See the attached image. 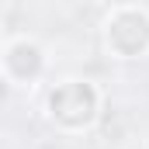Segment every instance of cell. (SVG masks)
Instances as JSON below:
<instances>
[{"mask_svg":"<svg viewBox=\"0 0 149 149\" xmlns=\"http://www.w3.org/2000/svg\"><path fill=\"white\" fill-rule=\"evenodd\" d=\"M49 114L66 128H83L97 118V90L83 80H66L49 94Z\"/></svg>","mask_w":149,"mask_h":149,"instance_id":"1","label":"cell"},{"mask_svg":"<svg viewBox=\"0 0 149 149\" xmlns=\"http://www.w3.org/2000/svg\"><path fill=\"white\" fill-rule=\"evenodd\" d=\"M104 35H108V49H111L114 56H121V59L142 56L149 49V14L135 10V7L114 10Z\"/></svg>","mask_w":149,"mask_h":149,"instance_id":"2","label":"cell"},{"mask_svg":"<svg viewBox=\"0 0 149 149\" xmlns=\"http://www.w3.org/2000/svg\"><path fill=\"white\" fill-rule=\"evenodd\" d=\"M3 66H7V73L14 76V80H35L42 73V52H38V45H31L28 38L24 42H14V45H7Z\"/></svg>","mask_w":149,"mask_h":149,"instance_id":"3","label":"cell"}]
</instances>
